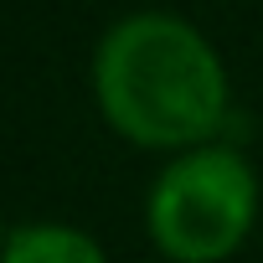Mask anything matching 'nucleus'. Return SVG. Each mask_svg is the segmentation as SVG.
<instances>
[{"mask_svg": "<svg viewBox=\"0 0 263 263\" xmlns=\"http://www.w3.org/2000/svg\"><path fill=\"white\" fill-rule=\"evenodd\" d=\"M93 93L114 135L140 150H201L227 124V67L217 47L171 11H135L103 31Z\"/></svg>", "mask_w": 263, "mask_h": 263, "instance_id": "f257e3e1", "label": "nucleus"}, {"mask_svg": "<svg viewBox=\"0 0 263 263\" xmlns=\"http://www.w3.org/2000/svg\"><path fill=\"white\" fill-rule=\"evenodd\" d=\"M6 263H108L103 248L78 232V227H62V222H31V227H16L11 242H6Z\"/></svg>", "mask_w": 263, "mask_h": 263, "instance_id": "7ed1b4c3", "label": "nucleus"}, {"mask_svg": "<svg viewBox=\"0 0 263 263\" xmlns=\"http://www.w3.org/2000/svg\"><path fill=\"white\" fill-rule=\"evenodd\" d=\"M258 222V176L232 145H201L176 155L145 201L150 242L176 263L232 258Z\"/></svg>", "mask_w": 263, "mask_h": 263, "instance_id": "f03ea898", "label": "nucleus"}]
</instances>
